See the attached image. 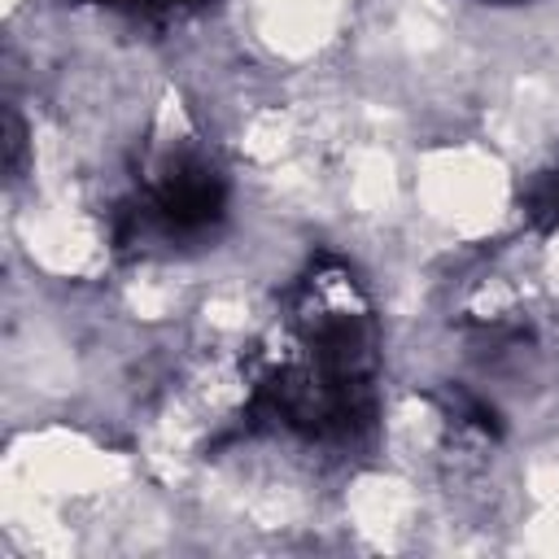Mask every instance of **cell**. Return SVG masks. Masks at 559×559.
<instances>
[{
  "label": "cell",
  "mask_w": 559,
  "mask_h": 559,
  "mask_svg": "<svg viewBox=\"0 0 559 559\" xmlns=\"http://www.w3.org/2000/svg\"><path fill=\"white\" fill-rule=\"evenodd\" d=\"M380 328L362 280L332 258L293 284L271 341L253 358L249 411L301 441L349 445L376 419Z\"/></svg>",
  "instance_id": "obj_1"
},
{
  "label": "cell",
  "mask_w": 559,
  "mask_h": 559,
  "mask_svg": "<svg viewBox=\"0 0 559 559\" xmlns=\"http://www.w3.org/2000/svg\"><path fill=\"white\" fill-rule=\"evenodd\" d=\"M223 210H227V183L218 166L197 148H175V153H162L144 175L122 218V236L144 245L197 240L218 227Z\"/></svg>",
  "instance_id": "obj_2"
},
{
  "label": "cell",
  "mask_w": 559,
  "mask_h": 559,
  "mask_svg": "<svg viewBox=\"0 0 559 559\" xmlns=\"http://www.w3.org/2000/svg\"><path fill=\"white\" fill-rule=\"evenodd\" d=\"M498 4H507V0H498Z\"/></svg>",
  "instance_id": "obj_3"
}]
</instances>
